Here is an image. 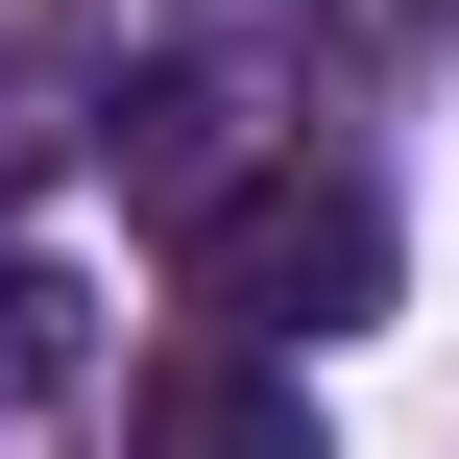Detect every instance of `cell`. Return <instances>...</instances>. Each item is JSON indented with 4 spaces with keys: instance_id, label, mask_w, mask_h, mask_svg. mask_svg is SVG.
<instances>
[{
    "instance_id": "1",
    "label": "cell",
    "mask_w": 459,
    "mask_h": 459,
    "mask_svg": "<svg viewBox=\"0 0 459 459\" xmlns=\"http://www.w3.org/2000/svg\"><path fill=\"white\" fill-rule=\"evenodd\" d=\"M169 266H194V315H218V339H363V315H387V194H363V169H315V121H290L242 194H194V218H169Z\"/></svg>"
},
{
    "instance_id": "2",
    "label": "cell",
    "mask_w": 459,
    "mask_h": 459,
    "mask_svg": "<svg viewBox=\"0 0 459 459\" xmlns=\"http://www.w3.org/2000/svg\"><path fill=\"white\" fill-rule=\"evenodd\" d=\"M145 459H339L315 436V387L266 363V339H194V363H145V411H121Z\"/></svg>"
},
{
    "instance_id": "3",
    "label": "cell",
    "mask_w": 459,
    "mask_h": 459,
    "mask_svg": "<svg viewBox=\"0 0 459 459\" xmlns=\"http://www.w3.org/2000/svg\"><path fill=\"white\" fill-rule=\"evenodd\" d=\"M0 387H73V266L0 242Z\"/></svg>"
},
{
    "instance_id": "4",
    "label": "cell",
    "mask_w": 459,
    "mask_h": 459,
    "mask_svg": "<svg viewBox=\"0 0 459 459\" xmlns=\"http://www.w3.org/2000/svg\"><path fill=\"white\" fill-rule=\"evenodd\" d=\"M266 24H315V48H436L459 0H266Z\"/></svg>"
}]
</instances>
